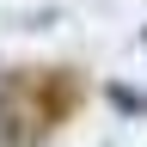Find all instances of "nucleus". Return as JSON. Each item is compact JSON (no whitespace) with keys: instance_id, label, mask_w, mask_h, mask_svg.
<instances>
[{"instance_id":"nucleus-2","label":"nucleus","mask_w":147,"mask_h":147,"mask_svg":"<svg viewBox=\"0 0 147 147\" xmlns=\"http://www.w3.org/2000/svg\"><path fill=\"white\" fill-rule=\"evenodd\" d=\"M110 104H117V110H129V117H141V110H147V98H141L135 86H110Z\"/></svg>"},{"instance_id":"nucleus-1","label":"nucleus","mask_w":147,"mask_h":147,"mask_svg":"<svg viewBox=\"0 0 147 147\" xmlns=\"http://www.w3.org/2000/svg\"><path fill=\"white\" fill-rule=\"evenodd\" d=\"M31 123H43V117H31L18 104V92L0 86V147H31Z\"/></svg>"}]
</instances>
